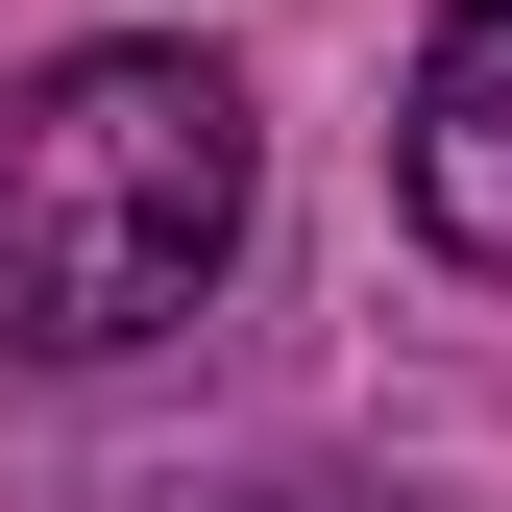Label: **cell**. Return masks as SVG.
Returning <instances> with one entry per match:
<instances>
[{
    "label": "cell",
    "instance_id": "cell-1",
    "mask_svg": "<svg viewBox=\"0 0 512 512\" xmlns=\"http://www.w3.org/2000/svg\"><path fill=\"white\" fill-rule=\"evenodd\" d=\"M269 122L220 49H49L0 98V366H122L220 293Z\"/></svg>",
    "mask_w": 512,
    "mask_h": 512
},
{
    "label": "cell",
    "instance_id": "cell-2",
    "mask_svg": "<svg viewBox=\"0 0 512 512\" xmlns=\"http://www.w3.org/2000/svg\"><path fill=\"white\" fill-rule=\"evenodd\" d=\"M415 220L464 269H512V0H439L415 49Z\"/></svg>",
    "mask_w": 512,
    "mask_h": 512
}]
</instances>
